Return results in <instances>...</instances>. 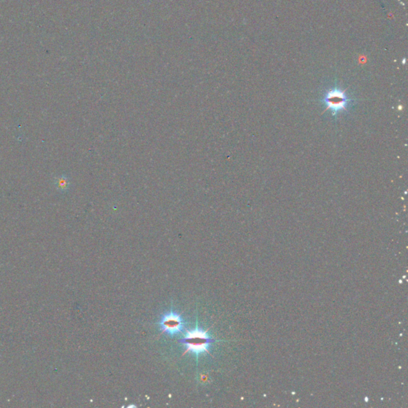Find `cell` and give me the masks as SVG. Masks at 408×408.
Instances as JSON below:
<instances>
[{"mask_svg":"<svg viewBox=\"0 0 408 408\" xmlns=\"http://www.w3.org/2000/svg\"><path fill=\"white\" fill-rule=\"evenodd\" d=\"M214 341L211 338L208 332L196 328L186 332L185 337L181 340L180 343L186 347V353H192L199 356L208 353L211 343Z\"/></svg>","mask_w":408,"mask_h":408,"instance_id":"6da1fadb","label":"cell"},{"mask_svg":"<svg viewBox=\"0 0 408 408\" xmlns=\"http://www.w3.org/2000/svg\"><path fill=\"white\" fill-rule=\"evenodd\" d=\"M346 90L334 88L326 92L322 101L327 106L323 113L330 110L332 112V116H337L341 112H348V105L351 103L350 99L346 94Z\"/></svg>","mask_w":408,"mask_h":408,"instance_id":"7a4b0ae2","label":"cell"},{"mask_svg":"<svg viewBox=\"0 0 408 408\" xmlns=\"http://www.w3.org/2000/svg\"><path fill=\"white\" fill-rule=\"evenodd\" d=\"M159 325L163 332L174 336L183 331L184 323L180 315L172 311L163 315Z\"/></svg>","mask_w":408,"mask_h":408,"instance_id":"3957f363","label":"cell"},{"mask_svg":"<svg viewBox=\"0 0 408 408\" xmlns=\"http://www.w3.org/2000/svg\"><path fill=\"white\" fill-rule=\"evenodd\" d=\"M69 179L65 177H62L58 179L57 180V188L61 190H67L69 188Z\"/></svg>","mask_w":408,"mask_h":408,"instance_id":"277c9868","label":"cell"}]
</instances>
